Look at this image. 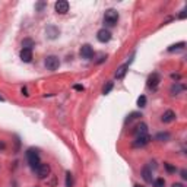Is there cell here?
<instances>
[{
	"label": "cell",
	"mask_w": 187,
	"mask_h": 187,
	"mask_svg": "<svg viewBox=\"0 0 187 187\" xmlns=\"http://www.w3.org/2000/svg\"><path fill=\"white\" fill-rule=\"evenodd\" d=\"M0 101H5V100H3V97H2V95H0Z\"/></svg>",
	"instance_id": "32"
},
{
	"label": "cell",
	"mask_w": 187,
	"mask_h": 187,
	"mask_svg": "<svg viewBox=\"0 0 187 187\" xmlns=\"http://www.w3.org/2000/svg\"><path fill=\"white\" fill-rule=\"evenodd\" d=\"M60 66V59L57 56H48L46 59V67L48 70H56Z\"/></svg>",
	"instance_id": "3"
},
{
	"label": "cell",
	"mask_w": 187,
	"mask_h": 187,
	"mask_svg": "<svg viewBox=\"0 0 187 187\" xmlns=\"http://www.w3.org/2000/svg\"><path fill=\"white\" fill-rule=\"evenodd\" d=\"M20 59H22V61H25V63H29V61L32 60V50L22 48L20 50Z\"/></svg>",
	"instance_id": "13"
},
{
	"label": "cell",
	"mask_w": 187,
	"mask_h": 187,
	"mask_svg": "<svg viewBox=\"0 0 187 187\" xmlns=\"http://www.w3.org/2000/svg\"><path fill=\"white\" fill-rule=\"evenodd\" d=\"M80 57H83V59H86V60H89L91 57L94 56V50L92 47L89 46V44H85V46L80 47Z\"/></svg>",
	"instance_id": "9"
},
{
	"label": "cell",
	"mask_w": 187,
	"mask_h": 187,
	"mask_svg": "<svg viewBox=\"0 0 187 187\" xmlns=\"http://www.w3.org/2000/svg\"><path fill=\"white\" fill-rule=\"evenodd\" d=\"M184 85H181L180 82H175V83H174L173 86H171V94H173V95H177V94H180L181 91H184Z\"/></svg>",
	"instance_id": "16"
},
{
	"label": "cell",
	"mask_w": 187,
	"mask_h": 187,
	"mask_svg": "<svg viewBox=\"0 0 187 187\" xmlns=\"http://www.w3.org/2000/svg\"><path fill=\"white\" fill-rule=\"evenodd\" d=\"M42 7H44V3H38L37 5V9H42Z\"/></svg>",
	"instance_id": "31"
},
{
	"label": "cell",
	"mask_w": 187,
	"mask_h": 187,
	"mask_svg": "<svg viewBox=\"0 0 187 187\" xmlns=\"http://www.w3.org/2000/svg\"><path fill=\"white\" fill-rule=\"evenodd\" d=\"M138 117H142V114H139V113H132L129 117H127V120H126V123H130V121H133L134 119H138Z\"/></svg>",
	"instance_id": "25"
},
{
	"label": "cell",
	"mask_w": 187,
	"mask_h": 187,
	"mask_svg": "<svg viewBox=\"0 0 187 187\" xmlns=\"http://www.w3.org/2000/svg\"><path fill=\"white\" fill-rule=\"evenodd\" d=\"M132 133H134L136 136L148 134V124H146V123H143V121H140L139 124H136V127L132 130Z\"/></svg>",
	"instance_id": "10"
},
{
	"label": "cell",
	"mask_w": 187,
	"mask_h": 187,
	"mask_svg": "<svg viewBox=\"0 0 187 187\" xmlns=\"http://www.w3.org/2000/svg\"><path fill=\"white\" fill-rule=\"evenodd\" d=\"M181 177H183L184 180L187 178V171H186V170H181Z\"/></svg>",
	"instance_id": "28"
},
{
	"label": "cell",
	"mask_w": 187,
	"mask_h": 187,
	"mask_svg": "<svg viewBox=\"0 0 187 187\" xmlns=\"http://www.w3.org/2000/svg\"><path fill=\"white\" fill-rule=\"evenodd\" d=\"M134 187H142V186H139V184H134Z\"/></svg>",
	"instance_id": "33"
},
{
	"label": "cell",
	"mask_w": 187,
	"mask_h": 187,
	"mask_svg": "<svg viewBox=\"0 0 187 187\" xmlns=\"http://www.w3.org/2000/svg\"><path fill=\"white\" fill-rule=\"evenodd\" d=\"M149 142H151V136H149V134H142V136H138V138H136V140L133 142V148H143V146H146Z\"/></svg>",
	"instance_id": "6"
},
{
	"label": "cell",
	"mask_w": 187,
	"mask_h": 187,
	"mask_svg": "<svg viewBox=\"0 0 187 187\" xmlns=\"http://www.w3.org/2000/svg\"><path fill=\"white\" fill-rule=\"evenodd\" d=\"M138 105H139L140 108H143L146 105V97H145V95H140L139 98H138Z\"/></svg>",
	"instance_id": "21"
},
{
	"label": "cell",
	"mask_w": 187,
	"mask_h": 187,
	"mask_svg": "<svg viewBox=\"0 0 187 187\" xmlns=\"http://www.w3.org/2000/svg\"><path fill=\"white\" fill-rule=\"evenodd\" d=\"M75 89H76V91H83V86H82V85H75Z\"/></svg>",
	"instance_id": "29"
},
{
	"label": "cell",
	"mask_w": 187,
	"mask_h": 187,
	"mask_svg": "<svg viewBox=\"0 0 187 187\" xmlns=\"http://www.w3.org/2000/svg\"><path fill=\"white\" fill-rule=\"evenodd\" d=\"M97 40L100 41V42H108V41L111 40V32L108 29H105V28H102V29H100L97 32Z\"/></svg>",
	"instance_id": "7"
},
{
	"label": "cell",
	"mask_w": 187,
	"mask_h": 187,
	"mask_svg": "<svg viewBox=\"0 0 187 187\" xmlns=\"http://www.w3.org/2000/svg\"><path fill=\"white\" fill-rule=\"evenodd\" d=\"M178 18H180V19H184V18H186V9H183V10H181V13L178 15Z\"/></svg>",
	"instance_id": "26"
},
{
	"label": "cell",
	"mask_w": 187,
	"mask_h": 187,
	"mask_svg": "<svg viewBox=\"0 0 187 187\" xmlns=\"http://www.w3.org/2000/svg\"><path fill=\"white\" fill-rule=\"evenodd\" d=\"M170 133L168 132H161V133L156 134V140H160V142H168L170 140Z\"/></svg>",
	"instance_id": "17"
},
{
	"label": "cell",
	"mask_w": 187,
	"mask_h": 187,
	"mask_svg": "<svg viewBox=\"0 0 187 187\" xmlns=\"http://www.w3.org/2000/svg\"><path fill=\"white\" fill-rule=\"evenodd\" d=\"M174 120H175V113H174L173 110H167L165 113L162 114V117H161L162 123H171Z\"/></svg>",
	"instance_id": "12"
},
{
	"label": "cell",
	"mask_w": 187,
	"mask_h": 187,
	"mask_svg": "<svg viewBox=\"0 0 187 187\" xmlns=\"http://www.w3.org/2000/svg\"><path fill=\"white\" fill-rule=\"evenodd\" d=\"M127 69H129V63L120 66L119 69H117V72H116V78H117V79H123L124 75H126V72H127Z\"/></svg>",
	"instance_id": "14"
},
{
	"label": "cell",
	"mask_w": 187,
	"mask_h": 187,
	"mask_svg": "<svg viewBox=\"0 0 187 187\" xmlns=\"http://www.w3.org/2000/svg\"><path fill=\"white\" fill-rule=\"evenodd\" d=\"M59 34H60L59 28H56L54 25L47 27V29H46V37L47 38H50V40H56V38L59 37Z\"/></svg>",
	"instance_id": "11"
},
{
	"label": "cell",
	"mask_w": 187,
	"mask_h": 187,
	"mask_svg": "<svg viewBox=\"0 0 187 187\" xmlns=\"http://www.w3.org/2000/svg\"><path fill=\"white\" fill-rule=\"evenodd\" d=\"M48 175H50V165L48 164H40L37 167V177L40 180H44Z\"/></svg>",
	"instance_id": "4"
},
{
	"label": "cell",
	"mask_w": 187,
	"mask_h": 187,
	"mask_svg": "<svg viewBox=\"0 0 187 187\" xmlns=\"http://www.w3.org/2000/svg\"><path fill=\"white\" fill-rule=\"evenodd\" d=\"M142 177H143V180L146 181V183H151V181H152V173H151L149 167H145L142 170Z\"/></svg>",
	"instance_id": "15"
},
{
	"label": "cell",
	"mask_w": 187,
	"mask_h": 187,
	"mask_svg": "<svg viewBox=\"0 0 187 187\" xmlns=\"http://www.w3.org/2000/svg\"><path fill=\"white\" fill-rule=\"evenodd\" d=\"M34 46H35V42H34L31 38H25V40L22 41V47H24V48H27V50H32Z\"/></svg>",
	"instance_id": "18"
},
{
	"label": "cell",
	"mask_w": 187,
	"mask_h": 187,
	"mask_svg": "<svg viewBox=\"0 0 187 187\" xmlns=\"http://www.w3.org/2000/svg\"><path fill=\"white\" fill-rule=\"evenodd\" d=\"M154 187H165V180L164 178H156L154 181Z\"/></svg>",
	"instance_id": "23"
},
{
	"label": "cell",
	"mask_w": 187,
	"mask_h": 187,
	"mask_svg": "<svg viewBox=\"0 0 187 187\" xmlns=\"http://www.w3.org/2000/svg\"><path fill=\"white\" fill-rule=\"evenodd\" d=\"M180 78H181L180 75H175V73L171 75V79H174V80H180Z\"/></svg>",
	"instance_id": "27"
},
{
	"label": "cell",
	"mask_w": 187,
	"mask_h": 187,
	"mask_svg": "<svg viewBox=\"0 0 187 187\" xmlns=\"http://www.w3.org/2000/svg\"><path fill=\"white\" fill-rule=\"evenodd\" d=\"M54 7H56V12H57V13L64 15L67 10H69V3H67L66 0H59V2H56Z\"/></svg>",
	"instance_id": "8"
},
{
	"label": "cell",
	"mask_w": 187,
	"mask_h": 187,
	"mask_svg": "<svg viewBox=\"0 0 187 187\" xmlns=\"http://www.w3.org/2000/svg\"><path fill=\"white\" fill-rule=\"evenodd\" d=\"M66 187H73V175H72V173H66Z\"/></svg>",
	"instance_id": "20"
},
{
	"label": "cell",
	"mask_w": 187,
	"mask_h": 187,
	"mask_svg": "<svg viewBox=\"0 0 187 187\" xmlns=\"http://www.w3.org/2000/svg\"><path fill=\"white\" fill-rule=\"evenodd\" d=\"M184 46H186V42H184V41H181V42H178V44L170 46V47H168V51H175V50H180V48H183Z\"/></svg>",
	"instance_id": "19"
},
{
	"label": "cell",
	"mask_w": 187,
	"mask_h": 187,
	"mask_svg": "<svg viewBox=\"0 0 187 187\" xmlns=\"http://www.w3.org/2000/svg\"><path fill=\"white\" fill-rule=\"evenodd\" d=\"M164 167H165V170H167L168 173H175V171H177V168L174 167V165H171L170 162H165V164H164Z\"/></svg>",
	"instance_id": "24"
},
{
	"label": "cell",
	"mask_w": 187,
	"mask_h": 187,
	"mask_svg": "<svg viewBox=\"0 0 187 187\" xmlns=\"http://www.w3.org/2000/svg\"><path fill=\"white\" fill-rule=\"evenodd\" d=\"M27 158H28V162H29L31 168L37 170V167L40 165V155H38V152H37L35 149H32V148H31V149H28Z\"/></svg>",
	"instance_id": "2"
},
{
	"label": "cell",
	"mask_w": 187,
	"mask_h": 187,
	"mask_svg": "<svg viewBox=\"0 0 187 187\" xmlns=\"http://www.w3.org/2000/svg\"><path fill=\"white\" fill-rule=\"evenodd\" d=\"M161 82V76L158 73H152L149 78H148V88L149 89H152V91H155L156 88H158V85H160Z\"/></svg>",
	"instance_id": "5"
},
{
	"label": "cell",
	"mask_w": 187,
	"mask_h": 187,
	"mask_svg": "<svg viewBox=\"0 0 187 187\" xmlns=\"http://www.w3.org/2000/svg\"><path fill=\"white\" fill-rule=\"evenodd\" d=\"M111 89H113V82H108L107 85L104 86V89H102V94H104V95H108Z\"/></svg>",
	"instance_id": "22"
},
{
	"label": "cell",
	"mask_w": 187,
	"mask_h": 187,
	"mask_svg": "<svg viewBox=\"0 0 187 187\" xmlns=\"http://www.w3.org/2000/svg\"><path fill=\"white\" fill-rule=\"evenodd\" d=\"M171 187H184V186H183L181 183H174V184H173Z\"/></svg>",
	"instance_id": "30"
},
{
	"label": "cell",
	"mask_w": 187,
	"mask_h": 187,
	"mask_svg": "<svg viewBox=\"0 0 187 187\" xmlns=\"http://www.w3.org/2000/svg\"><path fill=\"white\" fill-rule=\"evenodd\" d=\"M117 20H119V12L117 10H114V9L105 10V13H104V22L107 24L108 27H114L117 24Z\"/></svg>",
	"instance_id": "1"
}]
</instances>
